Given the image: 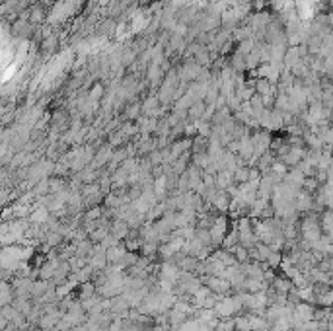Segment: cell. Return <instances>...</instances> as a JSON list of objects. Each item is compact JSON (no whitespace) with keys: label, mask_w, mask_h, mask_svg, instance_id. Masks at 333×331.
I'll list each match as a JSON object with an SVG mask.
<instances>
[{"label":"cell","mask_w":333,"mask_h":331,"mask_svg":"<svg viewBox=\"0 0 333 331\" xmlns=\"http://www.w3.org/2000/svg\"><path fill=\"white\" fill-rule=\"evenodd\" d=\"M322 226H320V222L316 217H308V219H304L302 222V236H304V240L306 242H316V240H320V236H322V230H320Z\"/></svg>","instance_id":"1"},{"label":"cell","mask_w":333,"mask_h":331,"mask_svg":"<svg viewBox=\"0 0 333 331\" xmlns=\"http://www.w3.org/2000/svg\"><path fill=\"white\" fill-rule=\"evenodd\" d=\"M294 205H296V211H310L312 207H314V197H312V193L310 191H298Z\"/></svg>","instance_id":"2"},{"label":"cell","mask_w":333,"mask_h":331,"mask_svg":"<svg viewBox=\"0 0 333 331\" xmlns=\"http://www.w3.org/2000/svg\"><path fill=\"white\" fill-rule=\"evenodd\" d=\"M318 302H322L326 306H333V290H326V294H322L318 298Z\"/></svg>","instance_id":"3"},{"label":"cell","mask_w":333,"mask_h":331,"mask_svg":"<svg viewBox=\"0 0 333 331\" xmlns=\"http://www.w3.org/2000/svg\"><path fill=\"white\" fill-rule=\"evenodd\" d=\"M257 92H259L261 96H267V94L271 92V82H269V80H259V82H257Z\"/></svg>","instance_id":"4"},{"label":"cell","mask_w":333,"mask_h":331,"mask_svg":"<svg viewBox=\"0 0 333 331\" xmlns=\"http://www.w3.org/2000/svg\"><path fill=\"white\" fill-rule=\"evenodd\" d=\"M100 96H102V86H96V88L92 90V94H90V100H92V102H96Z\"/></svg>","instance_id":"5"},{"label":"cell","mask_w":333,"mask_h":331,"mask_svg":"<svg viewBox=\"0 0 333 331\" xmlns=\"http://www.w3.org/2000/svg\"><path fill=\"white\" fill-rule=\"evenodd\" d=\"M326 22H328V23H330V25H332V27H333V12H332V14H328V18H326Z\"/></svg>","instance_id":"6"}]
</instances>
